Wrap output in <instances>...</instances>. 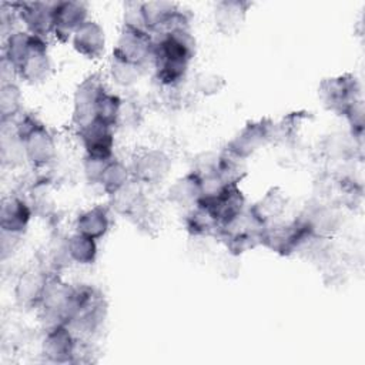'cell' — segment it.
<instances>
[{
    "mask_svg": "<svg viewBox=\"0 0 365 365\" xmlns=\"http://www.w3.org/2000/svg\"><path fill=\"white\" fill-rule=\"evenodd\" d=\"M74 288L64 284L57 277H50L43 299H41V312L43 319L47 322L48 328L68 321L71 301H73Z\"/></svg>",
    "mask_w": 365,
    "mask_h": 365,
    "instance_id": "8",
    "label": "cell"
},
{
    "mask_svg": "<svg viewBox=\"0 0 365 365\" xmlns=\"http://www.w3.org/2000/svg\"><path fill=\"white\" fill-rule=\"evenodd\" d=\"M16 134L24 144L26 158L36 167L51 163L56 157V143L50 131L36 117L26 114L17 123Z\"/></svg>",
    "mask_w": 365,
    "mask_h": 365,
    "instance_id": "3",
    "label": "cell"
},
{
    "mask_svg": "<svg viewBox=\"0 0 365 365\" xmlns=\"http://www.w3.org/2000/svg\"><path fill=\"white\" fill-rule=\"evenodd\" d=\"M50 68L51 64L47 54V43L44 37H38L29 57L17 68V76L31 84L41 83L48 77Z\"/></svg>",
    "mask_w": 365,
    "mask_h": 365,
    "instance_id": "19",
    "label": "cell"
},
{
    "mask_svg": "<svg viewBox=\"0 0 365 365\" xmlns=\"http://www.w3.org/2000/svg\"><path fill=\"white\" fill-rule=\"evenodd\" d=\"M194 54L195 40L188 29H177L160 34L153 46L157 80L167 87L180 84Z\"/></svg>",
    "mask_w": 365,
    "mask_h": 365,
    "instance_id": "1",
    "label": "cell"
},
{
    "mask_svg": "<svg viewBox=\"0 0 365 365\" xmlns=\"http://www.w3.org/2000/svg\"><path fill=\"white\" fill-rule=\"evenodd\" d=\"M185 228L194 237L218 235L221 227L214 215L201 204H195L185 215Z\"/></svg>",
    "mask_w": 365,
    "mask_h": 365,
    "instance_id": "25",
    "label": "cell"
},
{
    "mask_svg": "<svg viewBox=\"0 0 365 365\" xmlns=\"http://www.w3.org/2000/svg\"><path fill=\"white\" fill-rule=\"evenodd\" d=\"M314 237L304 217L287 224H269L262 234L261 245L279 255H291Z\"/></svg>",
    "mask_w": 365,
    "mask_h": 365,
    "instance_id": "5",
    "label": "cell"
},
{
    "mask_svg": "<svg viewBox=\"0 0 365 365\" xmlns=\"http://www.w3.org/2000/svg\"><path fill=\"white\" fill-rule=\"evenodd\" d=\"M264 230L265 225L248 208L230 224L224 225L218 235L222 238L228 252L238 257L261 244Z\"/></svg>",
    "mask_w": 365,
    "mask_h": 365,
    "instance_id": "4",
    "label": "cell"
},
{
    "mask_svg": "<svg viewBox=\"0 0 365 365\" xmlns=\"http://www.w3.org/2000/svg\"><path fill=\"white\" fill-rule=\"evenodd\" d=\"M121 100L118 96L108 93L107 90H104L98 100H97V106H96V117L94 118H100L104 123L110 124V125H117V120H118V111L121 107Z\"/></svg>",
    "mask_w": 365,
    "mask_h": 365,
    "instance_id": "31",
    "label": "cell"
},
{
    "mask_svg": "<svg viewBox=\"0 0 365 365\" xmlns=\"http://www.w3.org/2000/svg\"><path fill=\"white\" fill-rule=\"evenodd\" d=\"M287 207V198L279 188H271L258 202H255L250 210L252 214L267 227L278 218Z\"/></svg>",
    "mask_w": 365,
    "mask_h": 365,
    "instance_id": "26",
    "label": "cell"
},
{
    "mask_svg": "<svg viewBox=\"0 0 365 365\" xmlns=\"http://www.w3.org/2000/svg\"><path fill=\"white\" fill-rule=\"evenodd\" d=\"M40 36L31 34L29 31H16L7 37L6 48H4V58L10 61L16 70L20 64L29 57L31 50L36 46V41Z\"/></svg>",
    "mask_w": 365,
    "mask_h": 365,
    "instance_id": "27",
    "label": "cell"
},
{
    "mask_svg": "<svg viewBox=\"0 0 365 365\" xmlns=\"http://www.w3.org/2000/svg\"><path fill=\"white\" fill-rule=\"evenodd\" d=\"M248 7L250 3L237 0H225L217 3L214 20L218 31L222 34H232L238 31L245 20Z\"/></svg>",
    "mask_w": 365,
    "mask_h": 365,
    "instance_id": "21",
    "label": "cell"
},
{
    "mask_svg": "<svg viewBox=\"0 0 365 365\" xmlns=\"http://www.w3.org/2000/svg\"><path fill=\"white\" fill-rule=\"evenodd\" d=\"M87 20V6L81 1H57L54 4V30L57 38L66 41Z\"/></svg>",
    "mask_w": 365,
    "mask_h": 365,
    "instance_id": "16",
    "label": "cell"
},
{
    "mask_svg": "<svg viewBox=\"0 0 365 365\" xmlns=\"http://www.w3.org/2000/svg\"><path fill=\"white\" fill-rule=\"evenodd\" d=\"M73 47L87 58L101 57L106 47L103 27L93 20H86L73 34Z\"/></svg>",
    "mask_w": 365,
    "mask_h": 365,
    "instance_id": "18",
    "label": "cell"
},
{
    "mask_svg": "<svg viewBox=\"0 0 365 365\" xmlns=\"http://www.w3.org/2000/svg\"><path fill=\"white\" fill-rule=\"evenodd\" d=\"M274 123L269 118L250 121L228 143L225 151L244 161L259 147L265 145L274 137Z\"/></svg>",
    "mask_w": 365,
    "mask_h": 365,
    "instance_id": "10",
    "label": "cell"
},
{
    "mask_svg": "<svg viewBox=\"0 0 365 365\" xmlns=\"http://www.w3.org/2000/svg\"><path fill=\"white\" fill-rule=\"evenodd\" d=\"M1 157H3V161L10 165H16L21 163L23 158H26L24 144L16 133L3 138Z\"/></svg>",
    "mask_w": 365,
    "mask_h": 365,
    "instance_id": "33",
    "label": "cell"
},
{
    "mask_svg": "<svg viewBox=\"0 0 365 365\" xmlns=\"http://www.w3.org/2000/svg\"><path fill=\"white\" fill-rule=\"evenodd\" d=\"M31 218L30 207L19 197H9L3 201L0 211V227L3 232L20 235L26 231Z\"/></svg>",
    "mask_w": 365,
    "mask_h": 365,
    "instance_id": "20",
    "label": "cell"
},
{
    "mask_svg": "<svg viewBox=\"0 0 365 365\" xmlns=\"http://www.w3.org/2000/svg\"><path fill=\"white\" fill-rule=\"evenodd\" d=\"M111 205L118 214L125 217H141L145 210V200L138 187L127 182L111 195Z\"/></svg>",
    "mask_w": 365,
    "mask_h": 365,
    "instance_id": "24",
    "label": "cell"
},
{
    "mask_svg": "<svg viewBox=\"0 0 365 365\" xmlns=\"http://www.w3.org/2000/svg\"><path fill=\"white\" fill-rule=\"evenodd\" d=\"M110 68H111V76L115 83H118L121 86H131L138 80L141 67H138L133 63H128L125 60L113 57Z\"/></svg>",
    "mask_w": 365,
    "mask_h": 365,
    "instance_id": "32",
    "label": "cell"
},
{
    "mask_svg": "<svg viewBox=\"0 0 365 365\" xmlns=\"http://www.w3.org/2000/svg\"><path fill=\"white\" fill-rule=\"evenodd\" d=\"M54 4L40 1H24L13 4L29 33L46 37L54 30Z\"/></svg>",
    "mask_w": 365,
    "mask_h": 365,
    "instance_id": "14",
    "label": "cell"
},
{
    "mask_svg": "<svg viewBox=\"0 0 365 365\" xmlns=\"http://www.w3.org/2000/svg\"><path fill=\"white\" fill-rule=\"evenodd\" d=\"M110 228L108 210L103 205H96L81 212L76 220V232L98 240L106 235Z\"/></svg>",
    "mask_w": 365,
    "mask_h": 365,
    "instance_id": "23",
    "label": "cell"
},
{
    "mask_svg": "<svg viewBox=\"0 0 365 365\" xmlns=\"http://www.w3.org/2000/svg\"><path fill=\"white\" fill-rule=\"evenodd\" d=\"M202 195V180L198 171H192L178 178L168 190L173 202L181 207H194Z\"/></svg>",
    "mask_w": 365,
    "mask_h": 365,
    "instance_id": "22",
    "label": "cell"
},
{
    "mask_svg": "<svg viewBox=\"0 0 365 365\" xmlns=\"http://www.w3.org/2000/svg\"><path fill=\"white\" fill-rule=\"evenodd\" d=\"M153 46L154 40L147 30L123 24L120 37L113 50V57L141 67L150 57H153Z\"/></svg>",
    "mask_w": 365,
    "mask_h": 365,
    "instance_id": "9",
    "label": "cell"
},
{
    "mask_svg": "<svg viewBox=\"0 0 365 365\" xmlns=\"http://www.w3.org/2000/svg\"><path fill=\"white\" fill-rule=\"evenodd\" d=\"M113 128V125L100 118H94L84 127L78 128L80 140L88 157L111 160L114 148Z\"/></svg>",
    "mask_w": 365,
    "mask_h": 365,
    "instance_id": "11",
    "label": "cell"
},
{
    "mask_svg": "<svg viewBox=\"0 0 365 365\" xmlns=\"http://www.w3.org/2000/svg\"><path fill=\"white\" fill-rule=\"evenodd\" d=\"M359 83L352 74L325 78L319 84V97L328 110L345 115L346 111L361 101Z\"/></svg>",
    "mask_w": 365,
    "mask_h": 365,
    "instance_id": "6",
    "label": "cell"
},
{
    "mask_svg": "<svg viewBox=\"0 0 365 365\" xmlns=\"http://www.w3.org/2000/svg\"><path fill=\"white\" fill-rule=\"evenodd\" d=\"M66 242H67V252L71 261L80 265H90L96 261L97 242L94 238L76 232L70 238H67Z\"/></svg>",
    "mask_w": 365,
    "mask_h": 365,
    "instance_id": "28",
    "label": "cell"
},
{
    "mask_svg": "<svg viewBox=\"0 0 365 365\" xmlns=\"http://www.w3.org/2000/svg\"><path fill=\"white\" fill-rule=\"evenodd\" d=\"M128 177L130 171L121 161L110 160L101 174L98 184L108 195H113L128 182Z\"/></svg>",
    "mask_w": 365,
    "mask_h": 365,
    "instance_id": "29",
    "label": "cell"
},
{
    "mask_svg": "<svg viewBox=\"0 0 365 365\" xmlns=\"http://www.w3.org/2000/svg\"><path fill=\"white\" fill-rule=\"evenodd\" d=\"M110 160L96 158V157H86L84 161V174L90 182H98L101 178V174Z\"/></svg>",
    "mask_w": 365,
    "mask_h": 365,
    "instance_id": "35",
    "label": "cell"
},
{
    "mask_svg": "<svg viewBox=\"0 0 365 365\" xmlns=\"http://www.w3.org/2000/svg\"><path fill=\"white\" fill-rule=\"evenodd\" d=\"M104 84L98 74L86 77L74 93L73 120L78 128L88 124L96 117V106L100 94L104 91Z\"/></svg>",
    "mask_w": 365,
    "mask_h": 365,
    "instance_id": "12",
    "label": "cell"
},
{
    "mask_svg": "<svg viewBox=\"0 0 365 365\" xmlns=\"http://www.w3.org/2000/svg\"><path fill=\"white\" fill-rule=\"evenodd\" d=\"M171 168L170 157L160 150H147L133 161V174L137 181L155 184L165 178Z\"/></svg>",
    "mask_w": 365,
    "mask_h": 365,
    "instance_id": "15",
    "label": "cell"
},
{
    "mask_svg": "<svg viewBox=\"0 0 365 365\" xmlns=\"http://www.w3.org/2000/svg\"><path fill=\"white\" fill-rule=\"evenodd\" d=\"M21 107V93L14 83L1 84L0 90V114L1 121L14 117Z\"/></svg>",
    "mask_w": 365,
    "mask_h": 365,
    "instance_id": "30",
    "label": "cell"
},
{
    "mask_svg": "<svg viewBox=\"0 0 365 365\" xmlns=\"http://www.w3.org/2000/svg\"><path fill=\"white\" fill-rule=\"evenodd\" d=\"M225 86L224 77L214 73H200L195 77V88L204 96H212L222 90Z\"/></svg>",
    "mask_w": 365,
    "mask_h": 365,
    "instance_id": "34",
    "label": "cell"
},
{
    "mask_svg": "<svg viewBox=\"0 0 365 365\" xmlns=\"http://www.w3.org/2000/svg\"><path fill=\"white\" fill-rule=\"evenodd\" d=\"M77 339L66 324L54 325L47 329L41 344V352L50 362H73Z\"/></svg>",
    "mask_w": 365,
    "mask_h": 365,
    "instance_id": "13",
    "label": "cell"
},
{
    "mask_svg": "<svg viewBox=\"0 0 365 365\" xmlns=\"http://www.w3.org/2000/svg\"><path fill=\"white\" fill-rule=\"evenodd\" d=\"M198 204L204 205L222 228L245 210V197L238 184H225L218 191L202 195Z\"/></svg>",
    "mask_w": 365,
    "mask_h": 365,
    "instance_id": "7",
    "label": "cell"
},
{
    "mask_svg": "<svg viewBox=\"0 0 365 365\" xmlns=\"http://www.w3.org/2000/svg\"><path fill=\"white\" fill-rule=\"evenodd\" d=\"M48 278L44 271L37 268H30L24 271L17 279L14 295L20 305L23 307H40Z\"/></svg>",
    "mask_w": 365,
    "mask_h": 365,
    "instance_id": "17",
    "label": "cell"
},
{
    "mask_svg": "<svg viewBox=\"0 0 365 365\" xmlns=\"http://www.w3.org/2000/svg\"><path fill=\"white\" fill-rule=\"evenodd\" d=\"M107 315V302L104 295L90 287H76L67 325L70 329H77L83 334L96 332L104 322Z\"/></svg>",
    "mask_w": 365,
    "mask_h": 365,
    "instance_id": "2",
    "label": "cell"
}]
</instances>
